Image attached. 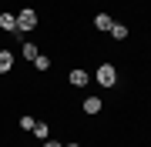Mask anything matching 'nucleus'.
Wrapping results in <instances>:
<instances>
[{"instance_id":"7","label":"nucleus","mask_w":151,"mask_h":147,"mask_svg":"<svg viewBox=\"0 0 151 147\" xmlns=\"http://www.w3.org/2000/svg\"><path fill=\"white\" fill-rule=\"evenodd\" d=\"M14 70V54L7 47H0V74H10Z\"/></svg>"},{"instance_id":"4","label":"nucleus","mask_w":151,"mask_h":147,"mask_svg":"<svg viewBox=\"0 0 151 147\" xmlns=\"http://www.w3.org/2000/svg\"><path fill=\"white\" fill-rule=\"evenodd\" d=\"M0 30L4 33H17V13H10V10H0Z\"/></svg>"},{"instance_id":"14","label":"nucleus","mask_w":151,"mask_h":147,"mask_svg":"<svg viewBox=\"0 0 151 147\" xmlns=\"http://www.w3.org/2000/svg\"><path fill=\"white\" fill-rule=\"evenodd\" d=\"M64 147H81V144H64Z\"/></svg>"},{"instance_id":"9","label":"nucleus","mask_w":151,"mask_h":147,"mask_svg":"<svg viewBox=\"0 0 151 147\" xmlns=\"http://www.w3.org/2000/svg\"><path fill=\"white\" fill-rule=\"evenodd\" d=\"M37 54H40L37 44H30V40H24V44H20V57H24V60H30V64H34V60H37Z\"/></svg>"},{"instance_id":"12","label":"nucleus","mask_w":151,"mask_h":147,"mask_svg":"<svg viewBox=\"0 0 151 147\" xmlns=\"http://www.w3.org/2000/svg\"><path fill=\"white\" fill-rule=\"evenodd\" d=\"M34 124H37V120H34L30 114H24V117H20V127H24V131H34Z\"/></svg>"},{"instance_id":"8","label":"nucleus","mask_w":151,"mask_h":147,"mask_svg":"<svg viewBox=\"0 0 151 147\" xmlns=\"http://www.w3.org/2000/svg\"><path fill=\"white\" fill-rule=\"evenodd\" d=\"M108 33H111V40H118V44H121V40H128L131 30H128V23H118V20H114V27H111Z\"/></svg>"},{"instance_id":"13","label":"nucleus","mask_w":151,"mask_h":147,"mask_svg":"<svg viewBox=\"0 0 151 147\" xmlns=\"http://www.w3.org/2000/svg\"><path fill=\"white\" fill-rule=\"evenodd\" d=\"M44 147H64L60 141H54V137H47V141H44Z\"/></svg>"},{"instance_id":"6","label":"nucleus","mask_w":151,"mask_h":147,"mask_svg":"<svg viewBox=\"0 0 151 147\" xmlns=\"http://www.w3.org/2000/svg\"><path fill=\"white\" fill-rule=\"evenodd\" d=\"M111 27H114V17H111V13H94V30L108 33Z\"/></svg>"},{"instance_id":"5","label":"nucleus","mask_w":151,"mask_h":147,"mask_svg":"<svg viewBox=\"0 0 151 147\" xmlns=\"http://www.w3.org/2000/svg\"><path fill=\"white\" fill-rule=\"evenodd\" d=\"M67 80H70V87H84V84L91 80V74H87V70H81V67H74V70L67 74Z\"/></svg>"},{"instance_id":"1","label":"nucleus","mask_w":151,"mask_h":147,"mask_svg":"<svg viewBox=\"0 0 151 147\" xmlns=\"http://www.w3.org/2000/svg\"><path fill=\"white\" fill-rule=\"evenodd\" d=\"M94 80L101 84V87H114V84H118V67L114 64H101L94 70Z\"/></svg>"},{"instance_id":"11","label":"nucleus","mask_w":151,"mask_h":147,"mask_svg":"<svg viewBox=\"0 0 151 147\" xmlns=\"http://www.w3.org/2000/svg\"><path fill=\"white\" fill-rule=\"evenodd\" d=\"M34 67H37L40 74H47V70H50V57H47V54H37V60H34Z\"/></svg>"},{"instance_id":"10","label":"nucleus","mask_w":151,"mask_h":147,"mask_svg":"<svg viewBox=\"0 0 151 147\" xmlns=\"http://www.w3.org/2000/svg\"><path fill=\"white\" fill-rule=\"evenodd\" d=\"M30 134H34V137H40V141H47V137H50V124H47V120H37Z\"/></svg>"},{"instance_id":"3","label":"nucleus","mask_w":151,"mask_h":147,"mask_svg":"<svg viewBox=\"0 0 151 147\" xmlns=\"http://www.w3.org/2000/svg\"><path fill=\"white\" fill-rule=\"evenodd\" d=\"M101 107H104V104H101V97H94V94L81 100V110H84L87 117H97V114H101Z\"/></svg>"},{"instance_id":"2","label":"nucleus","mask_w":151,"mask_h":147,"mask_svg":"<svg viewBox=\"0 0 151 147\" xmlns=\"http://www.w3.org/2000/svg\"><path fill=\"white\" fill-rule=\"evenodd\" d=\"M37 23H40V20H37V10H34V7H24V10L17 13V30H20V33L34 30Z\"/></svg>"}]
</instances>
